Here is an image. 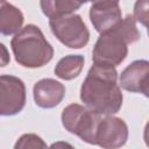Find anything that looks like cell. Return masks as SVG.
<instances>
[{
	"mask_svg": "<svg viewBox=\"0 0 149 149\" xmlns=\"http://www.w3.org/2000/svg\"><path fill=\"white\" fill-rule=\"evenodd\" d=\"M80 100L97 114L118 113L121 109L123 95L118 84L115 66L93 63L80 86Z\"/></svg>",
	"mask_w": 149,
	"mask_h": 149,
	"instance_id": "cell-1",
	"label": "cell"
},
{
	"mask_svg": "<svg viewBox=\"0 0 149 149\" xmlns=\"http://www.w3.org/2000/svg\"><path fill=\"white\" fill-rule=\"evenodd\" d=\"M140 31L133 15H127L113 29L100 34L92 50V61L97 64L116 66L128 54V45L140 40Z\"/></svg>",
	"mask_w": 149,
	"mask_h": 149,
	"instance_id": "cell-2",
	"label": "cell"
},
{
	"mask_svg": "<svg viewBox=\"0 0 149 149\" xmlns=\"http://www.w3.org/2000/svg\"><path fill=\"white\" fill-rule=\"evenodd\" d=\"M10 47L16 63L28 69L42 68L54 57V48L42 30L33 23L24 26L14 34Z\"/></svg>",
	"mask_w": 149,
	"mask_h": 149,
	"instance_id": "cell-3",
	"label": "cell"
},
{
	"mask_svg": "<svg viewBox=\"0 0 149 149\" xmlns=\"http://www.w3.org/2000/svg\"><path fill=\"white\" fill-rule=\"evenodd\" d=\"M51 33L65 47L71 49L84 48L90 40V31L78 14H68L49 20Z\"/></svg>",
	"mask_w": 149,
	"mask_h": 149,
	"instance_id": "cell-4",
	"label": "cell"
},
{
	"mask_svg": "<svg viewBox=\"0 0 149 149\" xmlns=\"http://www.w3.org/2000/svg\"><path fill=\"white\" fill-rule=\"evenodd\" d=\"M100 114L79 104L68 105L61 115L62 125L71 134L77 135L86 143L93 144V136Z\"/></svg>",
	"mask_w": 149,
	"mask_h": 149,
	"instance_id": "cell-5",
	"label": "cell"
},
{
	"mask_svg": "<svg viewBox=\"0 0 149 149\" xmlns=\"http://www.w3.org/2000/svg\"><path fill=\"white\" fill-rule=\"evenodd\" d=\"M26 105V85L12 74L0 76V116L19 114Z\"/></svg>",
	"mask_w": 149,
	"mask_h": 149,
	"instance_id": "cell-6",
	"label": "cell"
},
{
	"mask_svg": "<svg viewBox=\"0 0 149 149\" xmlns=\"http://www.w3.org/2000/svg\"><path fill=\"white\" fill-rule=\"evenodd\" d=\"M128 140V127L121 118L100 115L93 136V144L101 148H120Z\"/></svg>",
	"mask_w": 149,
	"mask_h": 149,
	"instance_id": "cell-7",
	"label": "cell"
},
{
	"mask_svg": "<svg viewBox=\"0 0 149 149\" xmlns=\"http://www.w3.org/2000/svg\"><path fill=\"white\" fill-rule=\"evenodd\" d=\"M148 74L149 62L136 59L127 65L120 74V86L132 93H142L148 97Z\"/></svg>",
	"mask_w": 149,
	"mask_h": 149,
	"instance_id": "cell-8",
	"label": "cell"
},
{
	"mask_svg": "<svg viewBox=\"0 0 149 149\" xmlns=\"http://www.w3.org/2000/svg\"><path fill=\"white\" fill-rule=\"evenodd\" d=\"M88 14L91 23L99 34L113 29L122 20V13L119 3L112 1L92 3Z\"/></svg>",
	"mask_w": 149,
	"mask_h": 149,
	"instance_id": "cell-9",
	"label": "cell"
},
{
	"mask_svg": "<svg viewBox=\"0 0 149 149\" xmlns=\"http://www.w3.org/2000/svg\"><path fill=\"white\" fill-rule=\"evenodd\" d=\"M65 95V86L52 78H43L35 83L33 97L35 104L44 109H50L61 104Z\"/></svg>",
	"mask_w": 149,
	"mask_h": 149,
	"instance_id": "cell-10",
	"label": "cell"
},
{
	"mask_svg": "<svg viewBox=\"0 0 149 149\" xmlns=\"http://www.w3.org/2000/svg\"><path fill=\"white\" fill-rule=\"evenodd\" d=\"M24 16L16 6L7 0H0V34L5 36L17 33L23 24Z\"/></svg>",
	"mask_w": 149,
	"mask_h": 149,
	"instance_id": "cell-11",
	"label": "cell"
},
{
	"mask_svg": "<svg viewBox=\"0 0 149 149\" xmlns=\"http://www.w3.org/2000/svg\"><path fill=\"white\" fill-rule=\"evenodd\" d=\"M86 2V0H40V6L42 13L50 20L72 14Z\"/></svg>",
	"mask_w": 149,
	"mask_h": 149,
	"instance_id": "cell-12",
	"label": "cell"
},
{
	"mask_svg": "<svg viewBox=\"0 0 149 149\" xmlns=\"http://www.w3.org/2000/svg\"><path fill=\"white\" fill-rule=\"evenodd\" d=\"M85 58L81 55H68L58 61L55 66V74L63 80H72L77 78L83 68Z\"/></svg>",
	"mask_w": 149,
	"mask_h": 149,
	"instance_id": "cell-13",
	"label": "cell"
},
{
	"mask_svg": "<svg viewBox=\"0 0 149 149\" xmlns=\"http://www.w3.org/2000/svg\"><path fill=\"white\" fill-rule=\"evenodd\" d=\"M15 149H27V148H47V143L42 140L41 136L33 134V133H28V134H23L21 135L16 143L14 144Z\"/></svg>",
	"mask_w": 149,
	"mask_h": 149,
	"instance_id": "cell-14",
	"label": "cell"
},
{
	"mask_svg": "<svg viewBox=\"0 0 149 149\" xmlns=\"http://www.w3.org/2000/svg\"><path fill=\"white\" fill-rule=\"evenodd\" d=\"M133 17L144 27L148 26V0H136Z\"/></svg>",
	"mask_w": 149,
	"mask_h": 149,
	"instance_id": "cell-15",
	"label": "cell"
},
{
	"mask_svg": "<svg viewBox=\"0 0 149 149\" xmlns=\"http://www.w3.org/2000/svg\"><path fill=\"white\" fill-rule=\"evenodd\" d=\"M10 62V56L7 47L3 43H0V68L8 65Z\"/></svg>",
	"mask_w": 149,
	"mask_h": 149,
	"instance_id": "cell-16",
	"label": "cell"
},
{
	"mask_svg": "<svg viewBox=\"0 0 149 149\" xmlns=\"http://www.w3.org/2000/svg\"><path fill=\"white\" fill-rule=\"evenodd\" d=\"M86 1H90L92 3H95V2H105V1H112V2H118L119 3V0H86Z\"/></svg>",
	"mask_w": 149,
	"mask_h": 149,
	"instance_id": "cell-17",
	"label": "cell"
}]
</instances>
